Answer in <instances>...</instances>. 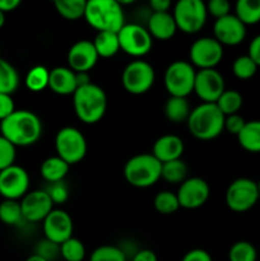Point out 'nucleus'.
I'll list each match as a JSON object with an SVG mask.
<instances>
[{
	"mask_svg": "<svg viewBox=\"0 0 260 261\" xmlns=\"http://www.w3.org/2000/svg\"><path fill=\"white\" fill-rule=\"evenodd\" d=\"M0 132L15 147H28L40 139L42 122L40 117L28 110H15L0 122Z\"/></svg>",
	"mask_w": 260,
	"mask_h": 261,
	"instance_id": "f257e3e1",
	"label": "nucleus"
},
{
	"mask_svg": "<svg viewBox=\"0 0 260 261\" xmlns=\"http://www.w3.org/2000/svg\"><path fill=\"white\" fill-rule=\"evenodd\" d=\"M84 18L98 32L119 33L125 25L124 10L116 0H89Z\"/></svg>",
	"mask_w": 260,
	"mask_h": 261,
	"instance_id": "f03ea898",
	"label": "nucleus"
},
{
	"mask_svg": "<svg viewBox=\"0 0 260 261\" xmlns=\"http://www.w3.org/2000/svg\"><path fill=\"white\" fill-rule=\"evenodd\" d=\"M73 106L76 117L81 121L84 124H96L106 112L107 96L97 84H87L74 92Z\"/></svg>",
	"mask_w": 260,
	"mask_h": 261,
	"instance_id": "7ed1b4c3",
	"label": "nucleus"
},
{
	"mask_svg": "<svg viewBox=\"0 0 260 261\" xmlns=\"http://www.w3.org/2000/svg\"><path fill=\"white\" fill-rule=\"evenodd\" d=\"M224 116L216 103H200L191 110L188 129L193 137L200 140H212L224 130Z\"/></svg>",
	"mask_w": 260,
	"mask_h": 261,
	"instance_id": "20e7f679",
	"label": "nucleus"
},
{
	"mask_svg": "<svg viewBox=\"0 0 260 261\" xmlns=\"http://www.w3.org/2000/svg\"><path fill=\"white\" fill-rule=\"evenodd\" d=\"M162 163L150 153H140L130 158L124 167L125 180L134 188L153 186L161 178Z\"/></svg>",
	"mask_w": 260,
	"mask_h": 261,
	"instance_id": "39448f33",
	"label": "nucleus"
},
{
	"mask_svg": "<svg viewBox=\"0 0 260 261\" xmlns=\"http://www.w3.org/2000/svg\"><path fill=\"white\" fill-rule=\"evenodd\" d=\"M55 149L58 157L70 166L81 162L86 157L88 145L81 130L73 126H65L56 134Z\"/></svg>",
	"mask_w": 260,
	"mask_h": 261,
	"instance_id": "423d86ee",
	"label": "nucleus"
},
{
	"mask_svg": "<svg viewBox=\"0 0 260 261\" xmlns=\"http://www.w3.org/2000/svg\"><path fill=\"white\" fill-rule=\"evenodd\" d=\"M196 71L191 63L176 60L167 66L165 71V87L170 96L186 97L194 92Z\"/></svg>",
	"mask_w": 260,
	"mask_h": 261,
	"instance_id": "0eeeda50",
	"label": "nucleus"
},
{
	"mask_svg": "<svg viewBox=\"0 0 260 261\" xmlns=\"http://www.w3.org/2000/svg\"><path fill=\"white\" fill-rule=\"evenodd\" d=\"M177 30L183 32L196 33L206 22V5L201 0H178L172 13Z\"/></svg>",
	"mask_w": 260,
	"mask_h": 261,
	"instance_id": "6e6552de",
	"label": "nucleus"
},
{
	"mask_svg": "<svg viewBox=\"0 0 260 261\" xmlns=\"http://www.w3.org/2000/svg\"><path fill=\"white\" fill-rule=\"evenodd\" d=\"M259 199L257 184L250 178L241 177L232 181L226 191L227 206L236 213L250 211Z\"/></svg>",
	"mask_w": 260,
	"mask_h": 261,
	"instance_id": "1a4fd4ad",
	"label": "nucleus"
},
{
	"mask_svg": "<svg viewBox=\"0 0 260 261\" xmlns=\"http://www.w3.org/2000/svg\"><path fill=\"white\" fill-rule=\"evenodd\" d=\"M155 73L149 63L135 60L125 66L121 75L122 86L130 94H143L152 88Z\"/></svg>",
	"mask_w": 260,
	"mask_h": 261,
	"instance_id": "9d476101",
	"label": "nucleus"
},
{
	"mask_svg": "<svg viewBox=\"0 0 260 261\" xmlns=\"http://www.w3.org/2000/svg\"><path fill=\"white\" fill-rule=\"evenodd\" d=\"M120 42V50L134 58H142L147 55L153 45V38L147 28L140 24L130 23L125 24L117 33Z\"/></svg>",
	"mask_w": 260,
	"mask_h": 261,
	"instance_id": "9b49d317",
	"label": "nucleus"
},
{
	"mask_svg": "<svg viewBox=\"0 0 260 261\" xmlns=\"http://www.w3.org/2000/svg\"><path fill=\"white\" fill-rule=\"evenodd\" d=\"M191 65L203 69H214L223 58V46L214 37H201L194 41L190 51Z\"/></svg>",
	"mask_w": 260,
	"mask_h": 261,
	"instance_id": "f8f14e48",
	"label": "nucleus"
},
{
	"mask_svg": "<svg viewBox=\"0 0 260 261\" xmlns=\"http://www.w3.org/2000/svg\"><path fill=\"white\" fill-rule=\"evenodd\" d=\"M30 189V176L23 167L13 165L0 171V195L5 200L24 198Z\"/></svg>",
	"mask_w": 260,
	"mask_h": 261,
	"instance_id": "ddd939ff",
	"label": "nucleus"
},
{
	"mask_svg": "<svg viewBox=\"0 0 260 261\" xmlns=\"http://www.w3.org/2000/svg\"><path fill=\"white\" fill-rule=\"evenodd\" d=\"M224 89V79L216 69H203L196 71L194 92L203 103H216Z\"/></svg>",
	"mask_w": 260,
	"mask_h": 261,
	"instance_id": "4468645a",
	"label": "nucleus"
},
{
	"mask_svg": "<svg viewBox=\"0 0 260 261\" xmlns=\"http://www.w3.org/2000/svg\"><path fill=\"white\" fill-rule=\"evenodd\" d=\"M180 208L198 209L206 203L211 195L208 182L200 177L186 178L176 193Z\"/></svg>",
	"mask_w": 260,
	"mask_h": 261,
	"instance_id": "2eb2a0df",
	"label": "nucleus"
},
{
	"mask_svg": "<svg viewBox=\"0 0 260 261\" xmlns=\"http://www.w3.org/2000/svg\"><path fill=\"white\" fill-rule=\"evenodd\" d=\"M73 219L63 209H53V212L43 219V234L46 240L59 246L73 237Z\"/></svg>",
	"mask_w": 260,
	"mask_h": 261,
	"instance_id": "dca6fc26",
	"label": "nucleus"
},
{
	"mask_svg": "<svg viewBox=\"0 0 260 261\" xmlns=\"http://www.w3.org/2000/svg\"><path fill=\"white\" fill-rule=\"evenodd\" d=\"M214 38L222 46L240 45L246 37V25L235 14H228L216 19L213 25Z\"/></svg>",
	"mask_w": 260,
	"mask_h": 261,
	"instance_id": "f3484780",
	"label": "nucleus"
},
{
	"mask_svg": "<svg viewBox=\"0 0 260 261\" xmlns=\"http://www.w3.org/2000/svg\"><path fill=\"white\" fill-rule=\"evenodd\" d=\"M54 203L45 190H35L25 194L20 201L23 218L27 222L43 221L53 212Z\"/></svg>",
	"mask_w": 260,
	"mask_h": 261,
	"instance_id": "a211bd4d",
	"label": "nucleus"
},
{
	"mask_svg": "<svg viewBox=\"0 0 260 261\" xmlns=\"http://www.w3.org/2000/svg\"><path fill=\"white\" fill-rule=\"evenodd\" d=\"M98 60V54L94 48L93 42L88 40H81L74 43L68 51L69 68L74 73H88Z\"/></svg>",
	"mask_w": 260,
	"mask_h": 261,
	"instance_id": "6ab92c4d",
	"label": "nucleus"
},
{
	"mask_svg": "<svg viewBox=\"0 0 260 261\" xmlns=\"http://www.w3.org/2000/svg\"><path fill=\"white\" fill-rule=\"evenodd\" d=\"M184 142L180 137L173 134H166L158 138L153 144L152 154L161 163L181 160L184 153Z\"/></svg>",
	"mask_w": 260,
	"mask_h": 261,
	"instance_id": "aec40b11",
	"label": "nucleus"
},
{
	"mask_svg": "<svg viewBox=\"0 0 260 261\" xmlns=\"http://www.w3.org/2000/svg\"><path fill=\"white\" fill-rule=\"evenodd\" d=\"M48 88L54 93L60 94V96L74 94V92L78 88L75 73L70 68H65V66L51 69L50 76H48Z\"/></svg>",
	"mask_w": 260,
	"mask_h": 261,
	"instance_id": "412c9836",
	"label": "nucleus"
},
{
	"mask_svg": "<svg viewBox=\"0 0 260 261\" xmlns=\"http://www.w3.org/2000/svg\"><path fill=\"white\" fill-rule=\"evenodd\" d=\"M148 32L150 33L152 38L166 41L173 37L177 31L175 18L170 12L166 13H153L148 20Z\"/></svg>",
	"mask_w": 260,
	"mask_h": 261,
	"instance_id": "4be33fe9",
	"label": "nucleus"
},
{
	"mask_svg": "<svg viewBox=\"0 0 260 261\" xmlns=\"http://www.w3.org/2000/svg\"><path fill=\"white\" fill-rule=\"evenodd\" d=\"M69 165L58 155L46 158L41 165V175L48 184L60 182L68 175Z\"/></svg>",
	"mask_w": 260,
	"mask_h": 261,
	"instance_id": "5701e85b",
	"label": "nucleus"
},
{
	"mask_svg": "<svg viewBox=\"0 0 260 261\" xmlns=\"http://www.w3.org/2000/svg\"><path fill=\"white\" fill-rule=\"evenodd\" d=\"M240 145L250 153H260V120L246 121L244 129L237 135Z\"/></svg>",
	"mask_w": 260,
	"mask_h": 261,
	"instance_id": "b1692460",
	"label": "nucleus"
},
{
	"mask_svg": "<svg viewBox=\"0 0 260 261\" xmlns=\"http://www.w3.org/2000/svg\"><path fill=\"white\" fill-rule=\"evenodd\" d=\"M190 112V105H189L188 99L184 97L170 96V98L166 101L165 115L171 122L180 124V122L188 121Z\"/></svg>",
	"mask_w": 260,
	"mask_h": 261,
	"instance_id": "393cba45",
	"label": "nucleus"
},
{
	"mask_svg": "<svg viewBox=\"0 0 260 261\" xmlns=\"http://www.w3.org/2000/svg\"><path fill=\"white\" fill-rule=\"evenodd\" d=\"M93 46L98 58H112L120 50L119 36L114 32H98L93 40Z\"/></svg>",
	"mask_w": 260,
	"mask_h": 261,
	"instance_id": "a878e982",
	"label": "nucleus"
},
{
	"mask_svg": "<svg viewBox=\"0 0 260 261\" xmlns=\"http://www.w3.org/2000/svg\"><path fill=\"white\" fill-rule=\"evenodd\" d=\"M235 15L245 25L260 22V0H239L235 5Z\"/></svg>",
	"mask_w": 260,
	"mask_h": 261,
	"instance_id": "bb28decb",
	"label": "nucleus"
},
{
	"mask_svg": "<svg viewBox=\"0 0 260 261\" xmlns=\"http://www.w3.org/2000/svg\"><path fill=\"white\" fill-rule=\"evenodd\" d=\"M19 86V75L18 71L9 61L0 58V93H14Z\"/></svg>",
	"mask_w": 260,
	"mask_h": 261,
	"instance_id": "cd10ccee",
	"label": "nucleus"
},
{
	"mask_svg": "<svg viewBox=\"0 0 260 261\" xmlns=\"http://www.w3.org/2000/svg\"><path fill=\"white\" fill-rule=\"evenodd\" d=\"M55 9L59 14L68 20H76L84 17L87 2L86 0H55Z\"/></svg>",
	"mask_w": 260,
	"mask_h": 261,
	"instance_id": "c85d7f7f",
	"label": "nucleus"
},
{
	"mask_svg": "<svg viewBox=\"0 0 260 261\" xmlns=\"http://www.w3.org/2000/svg\"><path fill=\"white\" fill-rule=\"evenodd\" d=\"M242 103H244V98H242L241 93L235 91V89H226L218 98V101L216 102V105L224 116L237 114L242 107Z\"/></svg>",
	"mask_w": 260,
	"mask_h": 261,
	"instance_id": "c756f323",
	"label": "nucleus"
},
{
	"mask_svg": "<svg viewBox=\"0 0 260 261\" xmlns=\"http://www.w3.org/2000/svg\"><path fill=\"white\" fill-rule=\"evenodd\" d=\"M188 176V166L184 161L176 160L162 163L161 177L170 184H183Z\"/></svg>",
	"mask_w": 260,
	"mask_h": 261,
	"instance_id": "7c9ffc66",
	"label": "nucleus"
},
{
	"mask_svg": "<svg viewBox=\"0 0 260 261\" xmlns=\"http://www.w3.org/2000/svg\"><path fill=\"white\" fill-rule=\"evenodd\" d=\"M0 221L7 226H18L24 221L20 208V203L17 200H5L0 203Z\"/></svg>",
	"mask_w": 260,
	"mask_h": 261,
	"instance_id": "2f4dec72",
	"label": "nucleus"
},
{
	"mask_svg": "<svg viewBox=\"0 0 260 261\" xmlns=\"http://www.w3.org/2000/svg\"><path fill=\"white\" fill-rule=\"evenodd\" d=\"M50 70L42 65L33 66L25 75V86L32 92H41L48 87Z\"/></svg>",
	"mask_w": 260,
	"mask_h": 261,
	"instance_id": "473e14b6",
	"label": "nucleus"
},
{
	"mask_svg": "<svg viewBox=\"0 0 260 261\" xmlns=\"http://www.w3.org/2000/svg\"><path fill=\"white\" fill-rule=\"evenodd\" d=\"M153 205H154L155 211L161 214H173L175 212H177V209L180 208V203H178L177 195L172 191H160L157 195L154 196V200H153Z\"/></svg>",
	"mask_w": 260,
	"mask_h": 261,
	"instance_id": "72a5a7b5",
	"label": "nucleus"
},
{
	"mask_svg": "<svg viewBox=\"0 0 260 261\" xmlns=\"http://www.w3.org/2000/svg\"><path fill=\"white\" fill-rule=\"evenodd\" d=\"M60 256L65 261H83L86 257V247L78 239L70 237L60 245Z\"/></svg>",
	"mask_w": 260,
	"mask_h": 261,
	"instance_id": "f704fd0d",
	"label": "nucleus"
},
{
	"mask_svg": "<svg viewBox=\"0 0 260 261\" xmlns=\"http://www.w3.org/2000/svg\"><path fill=\"white\" fill-rule=\"evenodd\" d=\"M257 252L252 244L247 241H239L231 246L228 251L229 261H256Z\"/></svg>",
	"mask_w": 260,
	"mask_h": 261,
	"instance_id": "c9c22d12",
	"label": "nucleus"
},
{
	"mask_svg": "<svg viewBox=\"0 0 260 261\" xmlns=\"http://www.w3.org/2000/svg\"><path fill=\"white\" fill-rule=\"evenodd\" d=\"M232 71H233L235 76L239 79H250L256 74L257 65L252 61V59L249 55L239 56L236 60L232 64Z\"/></svg>",
	"mask_w": 260,
	"mask_h": 261,
	"instance_id": "e433bc0d",
	"label": "nucleus"
},
{
	"mask_svg": "<svg viewBox=\"0 0 260 261\" xmlns=\"http://www.w3.org/2000/svg\"><path fill=\"white\" fill-rule=\"evenodd\" d=\"M89 261H126V255L120 247L105 245L92 252Z\"/></svg>",
	"mask_w": 260,
	"mask_h": 261,
	"instance_id": "4c0bfd02",
	"label": "nucleus"
},
{
	"mask_svg": "<svg viewBox=\"0 0 260 261\" xmlns=\"http://www.w3.org/2000/svg\"><path fill=\"white\" fill-rule=\"evenodd\" d=\"M15 148H17L15 145L0 135V171L14 165L15 155H17Z\"/></svg>",
	"mask_w": 260,
	"mask_h": 261,
	"instance_id": "58836bf2",
	"label": "nucleus"
},
{
	"mask_svg": "<svg viewBox=\"0 0 260 261\" xmlns=\"http://www.w3.org/2000/svg\"><path fill=\"white\" fill-rule=\"evenodd\" d=\"M45 191L48 194V196H50L51 201L54 204H64L69 198L68 186H66V184L64 181L50 184L48 189Z\"/></svg>",
	"mask_w": 260,
	"mask_h": 261,
	"instance_id": "ea45409f",
	"label": "nucleus"
},
{
	"mask_svg": "<svg viewBox=\"0 0 260 261\" xmlns=\"http://www.w3.org/2000/svg\"><path fill=\"white\" fill-rule=\"evenodd\" d=\"M206 5V12L216 19L231 14V4L228 0H211Z\"/></svg>",
	"mask_w": 260,
	"mask_h": 261,
	"instance_id": "a19ab883",
	"label": "nucleus"
},
{
	"mask_svg": "<svg viewBox=\"0 0 260 261\" xmlns=\"http://www.w3.org/2000/svg\"><path fill=\"white\" fill-rule=\"evenodd\" d=\"M36 255L43 257L45 260L51 261L55 259L58 255H60V246L54 244V242L48 241V240H45V241L40 242V245L37 246Z\"/></svg>",
	"mask_w": 260,
	"mask_h": 261,
	"instance_id": "79ce46f5",
	"label": "nucleus"
},
{
	"mask_svg": "<svg viewBox=\"0 0 260 261\" xmlns=\"http://www.w3.org/2000/svg\"><path fill=\"white\" fill-rule=\"evenodd\" d=\"M245 124H246V121L239 114L229 115L224 119V130H227L229 134H233L237 137L241 133V130L244 129Z\"/></svg>",
	"mask_w": 260,
	"mask_h": 261,
	"instance_id": "37998d69",
	"label": "nucleus"
},
{
	"mask_svg": "<svg viewBox=\"0 0 260 261\" xmlns=\"http://www.w3.org/2000/svg\"><path fill=\"white\" fill-rule=\"evenodd\" d=\"M15 111L14 101L10 94L0 93V121L9 117Z\"/></svg>",
	"mask_w": 260,
	"mask_h": 261,
	"instance_id": "c03bdc74",
	"label": "nucleus"
},
{
	"mask_svg": "<svg viewBox=\"0 0 260 261\" xmlns=\"http://www.w3.org/2000/svg\"><path fill=\"white\" fill-rule=\"evenodd\" d=\"M181 261H213V260H212V256L209 255V252H206L205 250L194 249L191 250V251L186 252Z\"/></svg>",
	"mask_w": 260,
	"mask_h": 261,
	"instance_id": "a18cd8bd",
	"label": "nucleus"
},
{
	"mask_svg": "<svg viewBox=\"0 0 260 261\" xmlns=\"http://www.w3.org/2000/svg\"><path fill=\"white\" fill-rule=\"evenodd\" d=\"M247 55L252 59L255 64L257 65V68L260 66V35L255 36L251 40L249 45V53Z\"/></svg>",
	"mask_w": 260,
	"mask_h": 261,
	"instance_id": "49530a36",
	"label": "nucleus"
},
{
	"mask_svg": "<svg viewBox=\"0 0 260 261\" xmlns=\"http://www.w3.org/2000/svg\"><path fill=\"white\" fill-rule=\"evenodd\" d=\"M170 0H150L149 7L153 9V13H166L171 8Z\"/></svg>",
	"mask_w": 260,
	"mask_h": 261,
	"instance_id": "de8ad7c7",
	"label": "nucleus"
},
{
	"mask_svg": "<svg viewBox=\"0 0 260 261\" xmlns=\"http://www.w3.org/2000/svg\"><path fill=\"white\" fill-rule=\"evenodd\" d=\"M132 261H158L157 255L152 251V250H140L137 254L133 256Z\"/></svg>",
	"mask_w": 260,
	"mask_h": 261,
	"instance_id": "09e8293b",
	"label": "nucleus"
},
{
	"mask_svg": "<svg viewBox=\"0 0 260 261\" xmlns=\"http://www.w3.org/2000/svg\"><path fill=\"white\" fill-rule=\"evenodd\" d=\"M19 0H0V10L3 13H9L17 9L19 7Z\"/></svg>",
	"mask_w": 260,
	"mask_h": 261,
	"instance_id": "8fccbe9b",
	"label": "nucleus"
},
{
	"mask_svg": "<svg viewBox=\"0 0 260 261\" xmlns=\"http://www.w3.org/2000/svg\"><path fill=\"white\" fill-rule=\"evenodd\" d=\"M76 75V84L79 87H84L87 84H91V76H89L88 73H75Z\"/></svg>",
	"mask_w": 260,
	"mask_h": 261,
	"instance_id": "3c124183",
	"label": "nucleus"
},
{
	"mask_svg": "<svg viewBox=\"0 0 260 261\" xmlns=\"http://www.w3.org/2000/svg\"><path fill=\"white\" fill-rule=\"evenodd\" d=\"M25 261H47V260H45L43 259V257H41V256H38V255H32V256H30L28 257L27 260Z\"/></svg>",
	"mask_w": 260,
	"mask_h": 261,
	"instance_id": "603ef678",
	"label": "nucleus"
},
{
	"mask_svg": "<svg viewBox=\"0 0 260 261\" xmlns=\"http://www.w3.org/2000/svg\"><path fill=\"white\" fill-rule=\"evenodd\" d=\"M4 23H5V14L2 12V10H0V28L4 25Z\"/></svg>",
	"mask_w": 260,
	"mask_h": 261,
	"instance_id": "864d4df0",
	"label": "nucleus"
},
{
	"mask_svg": "<svg viewBox=\"0 0 260 261\" xmlns=\"http://www.w3.org/2000/svg\"><path fill=\"white\" fill-rule=\"evenodd\" d=\"M257 184V191H259V196H260V181L259 182H256Z\"/></svg>",
	"mask_w": 260,
	"mask_h": 261,
	"instance_id": "5fc2aeb1",
	"label": "nucleus"
}]
</instances>
